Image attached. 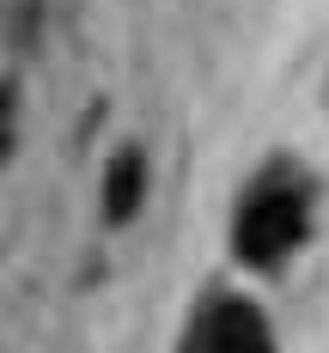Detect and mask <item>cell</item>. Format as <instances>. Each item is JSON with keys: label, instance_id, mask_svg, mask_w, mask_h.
I'll return each mask as SVG.
<instances>
[{"label": "cell", "instance_id": "1", "mask_svg": "<svg viewBox=\"0 0 329 353\" xmlns=\"http://www.w3.org/2000/svg\"><path fill=\"white\" fill-rule=\"evenodd\" d=\"M195 353H268L262 347V329H256L250 311H219V317H208V329L195 335Z\"/></svg>", "mask_w": 329, "mask_h": 353}]
</instances>
